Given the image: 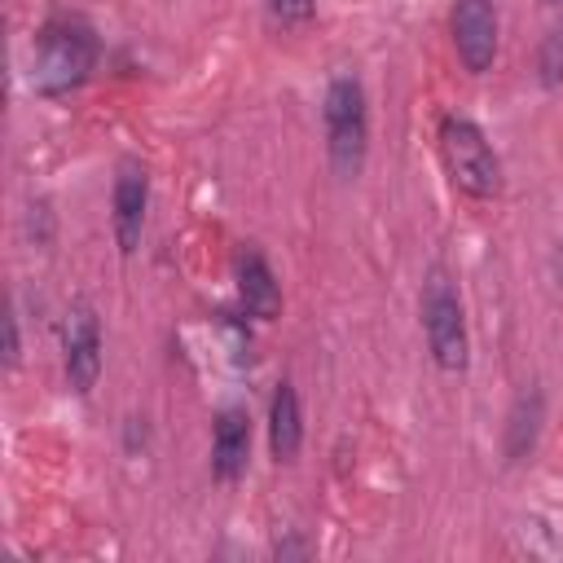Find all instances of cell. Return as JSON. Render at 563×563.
Listing matches in <instances>:
<instances>
[{
  "instance_id": "obj_11",
  "label": "cell",
  "mask_w": 563,
  "mask_h": 563,
  "mask_svg": "<svg viewBox=\"0 0 563 563\" xmlns=\"http://www.w3.org/2000/svg\"><path fill=\"white\" fill-rule=\"evenodd\" d=\"M541 418H545V400L537 387H528L515 405H510V418H506V462H523L537 444V431H541Z\"/></svg>"
},
{
  "instance_id": "obj_15",
  "label": "cell",
  "mask_w": 563,
  "mask_h": 563,
  "mask_svg": "<svg viewBox=\"0 0 563 563\" xmlns=\"http://www.w3.org/2000/svg\"><path fill=\"white\" fill-rule=\"evenodd\" d=\"M545 4H559V0H545Z\"/></svg>"
},
{
  "instance_id": "obj_5",
  "label": "cell",
  "mask_w": 563,
  "mask_h": 563,
  "mask_svg": "<svg viewBox=\"0 0 563 563\" xmlns=\"http://www.w3.org/2000/svg\"><path fill=\"white\" fill-rule=\"evenodd\" d=\"M453 48L471 75H484L497 57V9L493 0H457L453 4Z\"/></svg>"
},
{
  "instance_id": "obj_9",
  "label": "cell",
  "mask_w": 563,
  "mask_h": 563,
  "mask_svg": "<svg viewBox=\"0 0 563 563\" xmlns=\"http://www.w3.org/2000/svg\"><path fill=\"white\" fill-rule=\"evenodd\" d=\"M238 299H242L246 317H260V321H273L282 312L277 277L260 251H242V260H238Z\"/></svg>"
},
{
  "instance_id": "obj_12",
  "label": "cell",
  "mask_w": 563,
  "mask_h": 563,
  "mask_svg": "<svg viewBox=\"0 0 563 563\" xmlns=\"http://www.w3.org/2000/svg\"><path fill=\"white\" fill-rule=\"evenodd\" d=\"M537 79L541 88H563V26H554L537 48Z\"/></svg>"
},
{
  "instance_id": "obj_1",
  "label": "cell",
  "mask_w": 563,
  "mask_h": 563,
  "mask_svg": "<svg viewBox=\"0 0 563 563\" xmlns=\"http://www.w3.org/2000/svg\"><path fill=\"white\" fill-rule=\"evenodd\" d=\"M97 31L75 18V13H57L35 31V53H31V88L40 97H66L75 92L92 66H97Z\"/></svg>"
},
{
  "instance_id": "obj_14",
  "label": "cell",
  "mask_w": 563,
  "mask_h": 563,
  "mask_svg": "<svg viewBox=\"0 0 563 563\" xmlns=\"http://www.w3.org/2000/svg\"><path fill=\"white\" fill-rule=\"evenodd\" d=\"M18 356H22V343H18V317L9 312V317H4V365L18 369Z\"/></svg>"
},
{
  "instance_id": "obj_3",
  "label": "cell",
  "mask_w": 563,
  "mask_h": 563,
  "mask_svg": "<svg viewBox=\"0 0 563 563\" xmlns=\"http://www.w3.org/2000/svg\"><path fill=\"white\" fill-rule=\"evenodd\" d=\"M422 330H427V347L431 361L444 374H462L471 361V343H466V312H462V295L453 286V277L444 268H431L422 282Z\"/></svg>"
},
{
  "instance_id": "obj_13",
  "label": "cell",
  "mask_w": 563,
  "mask_h": 563,
  "mask_svg": "<svg viewBox=\"0 0 563 563\" xmlns=\"http://www.w3.org/2000/svg\"><path fill=\"white\" fill-rule=\"evenodd\" d=\"M268 4H273L277 22H286V26H299L312 18V0H268Z\"/></svg>"
},
{
  "instance_id": "obj_7",
  "label": "cell",
  "mask_w": 563,
  "mask_h": 563,
  "mask_svg": "<svg viewBox=\"0 0 563 563\" xmlns=\"http://www.w3.org/2000/svg\"><path fill=\"white\" fill-rule=\"evenodd\" d=\"M66 383L70 391L88 396L97 387V374H101V325H97V312L92 308H75L66 317Z\"/></svg>"
},
{
  "instance_id": "obj_6",
  "label": "cell",
  "mask_w": 563,
  "mask_h": 563,
  "mask_svg": "<svg viewBox=\"0 0 563 563\" xmlns=\"http://www.w3.org/2000/svg\"><path fill=\"white\" fill-rule=\"evenodd\" d=\"M145 207H150V176L141 163H119L114 194H110V220H114V242L123 255L136 251L141 229H145Z\"/></svg>"
},
{
  "instance_id": "obj_8",
  "label": "cell",
  "mask_w": 563,
  "mask_h": 563,
  "mask_svg": "<svg viewBox=\"0 0 563 563\" xmlns=\"http://www.w3.org/2000/svg\"><path fill=\"white\" fill-rule=\"evenodd\" d=\"M246 457H251V418L246 409L229 405L216 413V427H211V475L220 484H233L242 479Z\"/></svg>"
},
{
  "instance_id": "obj_10",
  "label": "cell",
  "mask_w": 563,
  "mask_h": 563,
  "mask_svg": "<svg viewBox=\"0 0 563 563\" xmlns=\"http://www.w3.org/2000/svg\"><path fill=\"white\" fill-rule=\"evenodd\" d=\"M299 444H303V418H299L295 383H277L273 405H268V449L277 462H295Z\"/></svg>"
},
{
  "instance_id": "obj_2",
  "label": "cell",
  "mask_w": 563,
  "mask_h": 563,
  "mask_svg": "<svg viewBox=\"0 0 563 563\" xmlns=\"http://www.w3.org/2000/svg\"><path fill=\"white\" fill-rule=\"evenodd\" d=\"M440 158L449 167V180L471 194V198H493L501 189V163L479 132L475 119L466 114H444L440 119Z\"/></svg>"
},
{
  "instance_id": "obj_4",
  "label": "cell",
  "mask_w": 563,
  "mask_h": 563,
  "mask_svg": "<svg viewBox=\"0 0 563 563\" xmlns=\"http://www.w3.org/2000/svg\"><path fill=\"white\" fill-rule=\"evenodd\" d=\"M325 145H330V163L343 180H352L365 163V145H369V110H365V88L356 75H339L325 88Z\"/></svg>"
}]
</instances>
